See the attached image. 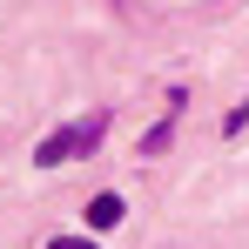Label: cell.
<instances>
[{"label": "cell", "mask_w": 249, "mask_h": 249, "mask_svg": "<svg viewBox=\"0 0 249 249\" xmlns=\"http://www.w3.org/2000/svg\"><path fill=\"white\" fill-rule=\"evenodd\" d=\"M101 115H88V122H68V128H54L41 148H34V162L41 168H61V162H74V155H94V142H101Z\"/></svg>", "instance_id": "6da1fadb"}, {"label": "cell", "mask_w": 249, "mask_h": 249, "mask_svg": "<svg viewBox=\"0 0 249 249\" xmlns=\"http://www.w3.org/2000/svg\"><path fill=\"white\" fill-rule=\"evenodd\" d=\"M122 196H94V202H88V229H115V222H122Z\"/></svg>", "instance_id": "7a4b0ae2"}, {"label": "cell", "mask_w": 249, "mask_h": 249, "mask_svg": "<svg viewBox=\"0 0 249 249\" xmlns=\"http://www.w3.org/2000/svg\"><path fill=\"white\" fill-rule=\"evenodd\" d=\"M47 249H94V243H88V236H54Z\"/></svg>", "instance_id": "3957f363"}]
</instances>
